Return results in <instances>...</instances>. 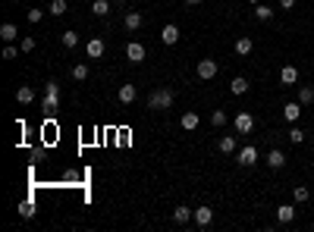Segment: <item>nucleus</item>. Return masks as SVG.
<instances>
[{
	"label": "nucleus",
	"instance_id": "5701e85b",
	"mask_svg": "<svg viewBox=\"0 0 314 232\" xmlns=\"http://www.w3.org/2000/svg\"><path fill=\"white\" fill-rule=\"evenodd\" d=\"M229 91H232V94H245V91H248V78H242V76H236V78H232V82H229Z\"/></svg>",
	"mask_w": 314,
	"mask_h": 232
},
{
	"label": "nucleus",
	"instance_id": "6ab92c4d",
	"mask_svg": "<svg viewBox=\"0 0 314 232\" xmlns=\"http://www.w3.org/2000/svg\"><path fill=\"white\" fill-rule=\"evenodd\" d=\"M251 50H254V41L248 38V34H242V38H236V54H239V56H248Z\"/></svg>",
	"mask_w": 314,
	"mask_h": 232
},
{
	"label": "nucleus",
	"instance_id": "f3484780",
	"mask_svg": "<svg viewBox=\"0 0 314 232\" xmlns=\"http://www.w3.org/2000/svg\"><path fill=\"white\" fill-rule=\"evenodd\" d=\"M276 220H280V223H292L295 220V204H280L276 207Z\"/></svg>",
	"mask_w": 314,
	"mask_h": 232
},
{
	"label": "nucleus",
	"instance_id": "4be33fe9",
	"mask_svg": "<svg viewBox=\"0 0 314 232\" xmlns=\"http://www.w3.org/2000/svg\"><path fill=\"white\" fill-rule=\"evenodd\" d=\"M298 104H301V107L314 104V88L311 85H298Z\"/></svg>",
	"mask_w": 314,
	"mask_h": 232
},
{
	"label": "nucleus",
	"instance_id": "a878e982",
	"mask_svg": "<svg viewBox=\"0 0 314 232\" xmlns=\"http://www.w3.org/2000/svg\"><path fill=\"white\" fill-rule=\"evenodd\" d=\"M60 44H63V48H69V50H73L76 44H79V34H76L73 28H66V32L60 34Z\"/></svg>",
	"mask_w": 314,
	"mask_h": 232
},
{
	"label": "nucleus",
	"instance_id": "72a5a7b5",
	"mask_svg": "<svg viewBox=\"0 0 314 232\" xmlns=\"http://www.w3.org/2000/svg\"><path fill=\"white\" fill-rule=\"evenodd\" d=\"M41 19H44V10L32 6V10H29V22H41Z\"/></svg>",
	"mask_w": 314,
	"mask_h": 232
},
{
	"label": "nucleus",
	"instance_id": "39448f33",
	"mask_svg": "<svg viewBox=\"0 0 314 232\" xmlns=\"http://www.w3.org/2000/svg\"><path fill=\"white\" fill-rule=\"evenodd\" d=\"M236 160H239L242 166H254V164H258V148H254V144L239 148V150H236Z\"/></svg>",
	"mask_w": 314,
	"mask_h": 232
},
{
	"label": "nucleus",
	"instance_id": "9b49d317",
	"mask_svg": "<svg viewBox=\"0 0 314 232\" xmlns=\"http://www.w3.org/2000/svg\"><path fill=\"white\" fill-rule=\"evenodd\" d=\"M267 166H270V170H283V166H286V154H283L280 148L267 150Z\"/></svg>",
	"mask_w": 314,
	"mask_h": 232
},
{
	"label": "nucleus",
	"instance_id": "9d476101",
	"mask_svg": "<svg viewBox=\"0 0 314 232\" xmlns=\"http://www.w3.org/2000/svg\"><path fill=\"white\" fill-rule=\"evenodd\" d=\"M160 41H164L167 48H173V44L179 41V26H173V22H170V26H164V28H160Z\"/></svg>",
	"mask_w": 314,
	"mask_h": 232
},
{
	"label": "nucleus",
	"instance_id": "7c9ffc66",
	"mask_svg": "<svg viewBox=\"0 0 314 232\" xmlns=\"http://www.w3.org/2000/svg\"><path fill=\"white\" fill-rule=\"evenodd\" d=\"M69 76H73L76 82H85V78H88V66H85V63H76V66H73V72H69Z\"/></svg>",
	"mask_w": 314,
	"mask_h": 232
},
{
	"label": "nucleus",
	"instance_id": "f8f14e48",
	"mask_svg": "<svg viewBox=\"0 0 314 232\" xmlns=\"http://www.w3.org/2000/svg\"><path fill=\"white\" fill-rule=\"evenodd\" d=\"M189 220H195V210L192 207H185V204H179L176 210H173V223H179V226H185Z\"/></svg>",
	"mask_w": 314,
	"mask_h": 232
},
{
	"label": "nucleus",
	"instance_id": "b1692460",
	"mask_svg": "<svg viewBox=\"0 0 314 232\" xmlns=\"http://www.w3.org/2000/svg\"><path fill=\"white\" fill-rule=\"evenodd\" d=\"M66 10H69V4H66V0H51V6H48V13H51V16H57V19H60V16H66Z\"/></svg>",
	"mask_w": 314,
	"mask_h": 232
},
{
	"label": "nucleus",
	"instance_id": "c85d7f7f",
	"mask_svg": "<svg viewBox=\"0 0 314 232\" xmlns=\"http://www.w3.org/2000/svg\"><path fill=\"white\" fill-rule=\"evenodd\" d=\"M292 198H295V204H305L311 198V192L305 188V185H292Z\"/></svg>",
	"mask_w": 314,
	"mask_h": 232
},
{
	"label": "nucleus",
	"instance_id": "dca6fc26",
	"mask_svg": "<svg viewBox=\"0 0 314 232\" xmlns=\"http://www.w3.org/2000/svg\"><path fill=\"white\" fill-rule=\"evenodd\" d=\"M16 100L22 104V107H29V104L35 100V88H32V85H19V88H16Z\"/></svg>",
	"mask_w": 314,
	"mask_h": 232
},
{
	"label": "nucleus",
	"instance_id": "cd10ccee",
	"mask_svg": "<svg viewBox=\"0 0 314 232\" xmlns=\"http://www.w3.org/2000/svg\"><path fill=\"white\" fill-rule=\"evenodd\" d=\"M19 216H22V220H32V216H35V201H32V198H26V201L19 204Z\"/></svg>",
	"mask_w": 314,
	"mask_h": 232
},
{
	"label": "nucleus",
	"instance_id": "aec40b11",
	"mask_svg": "<svg viewBox=\"0 0 314 232\" xmlns=\"http://www.w3.org/2000/svg\"><path fill=\"white\" fill-rule=\"evenodd\" d=\"M0 38H4L7 44H13L19 38V28L13 26V22H4V26H0Z\"/></svg>",
	"mask_w": 314,
	"mask_h": 232
},
{
	"label": "nucleus",
	"instance_id": "a211bd4d",
	"mask_svg": "<svg viewBox=\"0 0 314 232\" xmlns=\"http://www.w3.org/2000/svg\"><path fill=\"white\" fill-rule=\"evenodd\" d=\"M142 13H135V10H132V13H126V19H123V26H126V32H138V28H142Z\"/></svg>",
	"mask_w": 314,
	"mask_h": 232
},
{
	"label": "nucleus",
	"instance_id": "6e6552de",
	"mask_svg": "<svg viewBox=\"0 0 314 232\" xmlns=\"http://www.w3.org/2000/svg\"><path fill=\"white\" fill-rule=\"evenodd\" d=\"M179 126H182L185 132L198 129V126H201V116H198V110H185V113H182V120H179Z\"/></svg>",
	"mask_w": 314,
	"mask_h": 232
},
{
	"label": "nucleus",
	"instance_id": "0eeeda50",
	"mask_svg": "<svg viewBox=\"0 0 314 232\" xmlns=\"http://www.w3.org/2000/svg\"><path fill=\"white\" fill-rule=\"evenodd\" d=\"M298 82V69L292 66V63H286L283 69H280V85H286V88H292Z\"/></svg>",
	"mask_w": 314,
	"mask_h": 232
},
{
	"label": "nucleus",
	"instance_id": "423d86ee",
	"mask_svg": "<svg viewBox=\"0 0 314 232\" xmlns=\"http://www.w3.org/2000/svg\"><path fill=\"white\" fill-rule=\"evenodd\" d=\"M126 60L129 63H145V44L142 41H129L126 44Z\"/></svg>",
	"mask_w": 314,
	"mask_h": 232
},
{
	"label": "nucleus",
	"instance_id": "20e7f679",
	"mask_svg": "<svg viewBox=\"0 0 314 232\" xmlns=\"http://www.w3.org/2000/svg\"><path fill=\"white\" fill-rule=\"evenodd\" d=\"M232 129H236L239 135H248V132L254 129V116H251L248 110H242V113H236V120H232Z\"/></svg>",
	"mask_w": 314,
	"mask_h": 232
},
{
	"label": "nucleus",
	"instance_id": "412c9836",
	"mask_svg": "<svg viewBox=\"0 0 314 232\" xmlns=\"http://www.w3.org/2000/svg\"><path fill=\"white\" fill-rule=\"evenodd\" d=\"M138 88L135 85H120V104H135Z\"/></svg>",
	"mask_w": 314,
	"mask_h": 232
},
{
	"label": "nucleus",
	"instance_id": "e433bc0d",
	"mask_svg": "<svg viewBox=\"0 0 314 232\" xmlns=\"http://www.w3.org/2000/svg\"><path fill=\"white\" fill-rule=\"evenodd\" d=\"M201 4V0H185V6H198Z\"/></svg>",
	"mask_w": 314,
	"mask_h": 232
},
{
	"label": "nucleus",
	"instance_id": "bb28decb",
	"mask_svg": "<svg viewBox=\"0 0 314 232\" xmlns=\"http://www.w3.org/2000/svg\"><path fill=\"white\" fill-rule=\"evenodd\" d=\"M91 13L104 19V16L110 13V0H95V4H91Z\"/></svg>",
	"mask_w": 314,
	"mask_h": 232
},
{
	"label": "nucleus",
	"instance_id": "1a4fd4ad",
	"mask_svg": "<svg viewBox=\"0 0 314 232\" xmlns=\"http://www.w3.org/2000/svg\"><path fill=\"white\" fill-rule=\"evenodd\" d=\"M211 223H214V210H211V207H195V226L207 229Z\"/></svg>",
	"mask_w": 314,
	"mask_h": 232
},
{
	"label": "nucleus",
	"instance_id": "f704fd0d",
	"mask_svg": "<svg viewBox=\"0 0 314 232\" xmlns=\"http://www.w3.org/2000/svg\"><path fill=\"white\" fill-rule=\"evenodd\" d=\"M16 56H19V50L13 48V44H7L4 48V60H16Z\"/></svg>",
	"mask_w": 314,
	"mask_h": 232
},
{
	"label": "nucleus",
	"instance_id": "ddd939ff",
	"mask_svg": "<svg viewBox=\"0 0 314 232\" xmlns=\"http://www.w3.org/2000/svg\"><path fill=\"white\" fill-rule=\"evenodd\" d=\"M104 50H107V48H104V41H101V38H91V41L85 44V54L91 56V60H101Z\"/></svg>",
	"mask_w": 314,
	"mask_h": 232
},
{
	"label": "nucleus",
	"instance_id": "473e14b6",
	"mask_svg": "<svg viewBox=\"0 0 314 232\" xmlns=\"http://www.w3.org/2000/svg\"><path fill=\"white\" fill-rule=\"evenodd\" d=\"M19 50H22V54H32V50H35V38H29V34H26V38L19 41Z\"/></svg>",
	"mask_w": 314,
	"mask_h": 232
},
{
	"label": "nucleus",
	"instance_id": "f257e3e1",
	"mask_svg": "<svg viewBox=\"0 0 314 232\" xmlns=\"http://www.w3.org/2000/svg\"><path fill=\"white\" fill-rule=\"evenodd\" d=\"M176 94H173V88H154L148 94V110H170Z\"/></svg>",
	"mask_w": 314,
	"mask_h": 232
},
{
	"label": "nucleus",
	"instance_id": "2eb2a0df",
	"mask_svg": "<svg viewBox=\"0 0 314 232\" xmlns=\"http://www.w3.org/2000/svg\"><path fill=\"white\" fill-rule=\"evenodd\" d=\"M217 148H220V154H236V150H239V144H236V135H220Z\"/></svg>",
	"mask_w": 314,
	"mask_h": 232
},
{
	"label": "nucleus",
	"instance_id": "393cba45",
	"mask_svg": "<svg viewBox=\"0 0 314 232\" xmlns=\"http://www.w3.org/2000/svg\"><path fill=\"white\" fill-rule=\"evenodd\" d=\"M254 19H258V22H270L273 19V10L267 6V4H258V6H254Z\"/></svg>",
	"mask_w": 314,
	"mask_h": 232
},
{
	"label": "nucleus",
	"instance_id": "4c0bfd02",
	"mask_svg": "<svg viewBox=\"0 0 314 232\" xmlns=\"http://www.w3.org/2000/svg\"><path fill=\"white\" fill-rule=\"evenodd\" d=\"M248 4H251V6H258V4H261V0H248Z\"/></svg>",
	"mask_w": 314,
	"mask_h": 232
},
{
	"label": "nucleus",
	"instance_id": "4468645a",
	"mask_svg": "<svg viewBox=\"0 0 314 232\" xmlns=\"http://www.w3.org/2000/svg\"><path fill=\"white\" fill-rule=\"evenodd\" d=\"M298 116H301V104L298 100H289L286 107H283V120L286 122H298Z\"/></svg>",
	"mask_w": 314,
	"mask_h": 232
},
{
	"label": "nucleus",
	"instance_id": "c9c22d12",
	"mask_svg": "<svg viewBox=\"0 0 314 232\" xmlns=\"http://www.w3.org/2000/svg\"><path fill=\"white\" fill-rule=\"evenodd\" d=\"M280 6H283V10H292V6H295V0H280Z\"/></svg>",
	"mask_w": 314,
	"mask_h": 232
},
{
	"label": "nucleus",
	"instance_id": "f03ea898",
	"mask_svg": "<svg viewBox=\"0 0 314 232\" xmlns=\"http://www.w3.org/2000/svg\"><path fill=\"white\" fill-rule=\"evenodd\" d=\"M220 72V63L211 60V56H204V60H198V66H195V76L201 78V82H211V78Z\"/></svg>",
	"mask_w": 314,
	"mask_h": 232
},
{
	"label": "nucleus",
	"instance_id": "7ed1b4c3",
	"mask_svg": "<svg viewBox=\"0 0 314 232\" xmlns=\"http://www.w3.org/2000/svg\"><path fill=\"white\" fill-rule=\"evenodd\" d=\"M57 107H60V85L51 78V82L44 85V110H57Z\"/></svg>",
	"mask_w": 314,
	"mask_h": 232
},
{
	"label": "nucleus",
	"instance_id": "2f4dec72",
	"mask_svg": "<svg viewBox=\"0 0 314 232\" xmlns=\"http://www.w3.org/2000/svg\"><path fill=\"white\" fill-rule=\"evenodd\" d=\"M211 126H214V129H223V126H226V110H214L211 113Z\"/></svg>",
	"mask_w": 314,
	"mask_h": 232
},
{
	"label": "nucleus",
	"instance_id": "c756f323",
	"mask_svg": "<svg viewBox=\"0 0 314 232\" xmlns=\"http://www.w3.org/2000/svg\"><path fill=\"white\" fill-rule=\"evenodd\" d=\"M286 138H289V142H292V144H301V142H305V132L298 129V122H292V129L286 132Z\"/></svg>",
	"mask_w": 314,
	"mask_h": 232
}]
</instances>
